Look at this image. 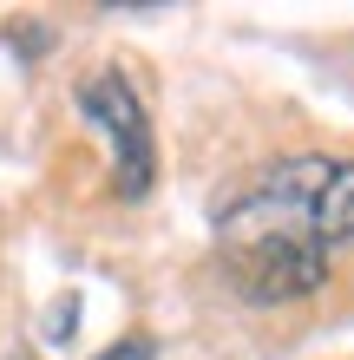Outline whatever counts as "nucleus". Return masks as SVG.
<instances>
[{
  "instance_id": "7ed1b4c3",
  "label": "nucleus",
  "mask_w": 354,
  "mask_h": 360,
  "mask_svg": "<svg viewBox=\"0 0 354 360\" xmlns=\"http://www.w3.org/2000/svg\"><path fill=\"white\" fill-rule=\"evenodd\" d=\"M99 360H151V341H144V334H125L118 347H106Z\"/></svg>"
},
{
  "instance_id": "f257e3e1",
  "label": "nucleus",
  "mask_w": 354,
  "mask_h": 360,
  "mask_svg": "<svg viewBox=\"0 0 354 360\" xmlns=\"http://www.w3.org/2000/svg\"><path fill=\"white\" fill-rule=\"evenodd\" d=\"M341 243H354V158L328 151L276 158L217 217V262L249 302L315 295Z\"/></svg>"
},
{
  "instance_id": "f03ea898",
  "label": "nucleus",
  "mask_w": 354,
  "mask_h": 360,
  "mask_svg": "<svg viewBox=\"0 0 354 360\" xmlns=\"http://www.w3.org/2000/svg\"><path fill=\"white\" fill-rule=\"evenodd\" d=\"M79 112L112 138V190L118 197H144L158 177V138H151V118H144L138 92L125 86V72H112V66L86 72L79 79Z\"/></svg>"
}]
</instances>
